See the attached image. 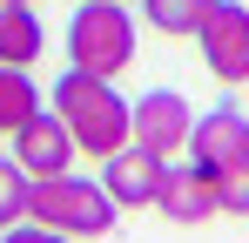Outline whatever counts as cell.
Segmentation results:
<instances>
[{
	"label": "cell",
	"instance_id": "cell-1",
	"mask_svg": "<svg viewBox=\"0 0 249 243\" xmlns=\"http://www.w3.org/2000/svg\"><path fill=\"white\" fill-rule=\"evenodd\" d=\"M54 115L68 122V135H74V149L88 162H108L115 149L135 142V101L115 88V75L68 68V75L54 81Z\"/></svg>",
	"mask_w": 249,
	"mask_h": 243
},
{
	"label": "cell",
	"instance_id": "cell-2",
	"mask_svg": "<svg viewBox=\"0 0 249 243\" xmlns=\"http://www.w3.org/2000/svg\"><path fill=\"white\" fill-rule=\"evenodd\" d=\"M115 216H122V202L108 196V182L74 176V169L41 176V182H34V202H27V223H41L54 237H108Z\"/></svg>",
	"mask_w": 249,
	"mask_h": 243
},
{
	"label": "cell",
	"instance_id": "cell-3",
	"mask_svg": "<svg viewBox=\"0 0 249 243\" xmlns=\"http://www.w3.org/2000/svg\"><path fill=\"white\" fill-rule=\"evenodd\" d=\"M68 68L88 75H122L135 68V14L128 0H81L68 20Z\"/></svg>",
	"mask_w": 249,
	"mask_h": 243
},
{
	"label": "cell",
	"instance_id": "cell-4",
	"mask_svg": "<svg viewBox=\"0 0 249 243\" xmlns=\"http://www.w3.org/2000/svg\"><path fill=\"white\" fill-rule=\"evenodd\" d=\"M196 47H202V68L215 81H249V7L243 0H215L209 20L196 27Z\"/></svg>",
	"mask_w": 249,
	"mask_h": 243
},
{
	"label": "cell",
	"instance_id": "cell-5",
	"mask_svg": "<svg viewBox=\"0 0 249 243\" xmlns=\"http://www.w3.org/2000/svg\"><path fill=\"white\" fill-rule=\"evenodd\" d=\"M189 128H196V108H189L182 88H148V95L135 101V142H142L148 156L175 162L189 149Z\"/></svg>",
	"mask_w": 249,
	"mask_h": 243
},
{
	"label": "cell",
	"instance_id": "cell-6",
	"mask_svg": "<svg viewBox=\"0 0 249 243\" xmlns=\"http://www.w3.org/2000/svg\"><path fill=\"white\" fill-rule=\"evenodd\" d=\"M182 156L196 162L202 176H215V169H229V162L249 156V115L243 108H229V101H215L209 115H196V128H189V149Z\"/></svg>",
	"mask_w": 249,
	"mask_h": 243
},
{
	"label": "cell",
	"instance_id": "cell-7",
	"mask_svg": "<svg viewBox=\"0 0 249 243\" xmlns=\"http://www.w3.org/2000/svg\"><path fill=\"white\" fill-rule=\"evenodd\" d=\"M14 156H20V169L41 182V176H61V169H74V135H68V122L54 115V108H41V115L27 122L20 135H14Z\"/></svg>",
	"mask_w": 249,
	"mask_h": 243
},
{
	"label": "cell",
	"instance_id": "cell-8",
	"mask_svg": "<svg viewBox=\"0 0 249 243\" xmlns=\"http://www.w3.org/2000/svg\"><path fill=\"white\" fill-rule=\"evenodd\" d=\"M101 182H108V196L122 209H148L155 189H162V156H148L142 142H128V149H115L101 162Z\"/></svg>",
	"mask_w": 249,
	"mask_h": 243
},
{
	"label": "cell",
	"instance_id": "cell-9",
	"mask_svg": "<svg viewBox=\"0 0 249 243\" xmlns=\"http://www.w3.org/2000/svg\"><path fill=\"white\" fill-rule=\"evenodd\" d=\"M155 209H162L168 223H209V216H215V182H209L196 162H162Z\"/></svg>",
	"mask_w": 249,
	"mask_h": 243
},
{
	"label": "cell",
	"instance_id": "cell-10",
	"mask_svg": "<svg viewBox=\"0 0 249 243\" xmlns=\"http://www.w3.org/2000/svg\"><path fill=\"white\" fill-rule=\"evenodd\" d=\"M47 47V27L34 20V0H0V61L7 68H34Z\"/></svg>",
	"mask_w": 249,
	"mask_h": 243
},
{
	"label": "cell",
	"instance_id": "cell-11",
	"mask_svg": "<svg viewBox=\"0 0 249 243\" xmlns=\"http://www.w3.org/2000/svg\"><path fill=\"white\" fill-rule=\"evenodd\" d=\"M34 115H41V81L27 68H7L0 61V135H20Z\"/></svg>",
	"mask_w": 249,
	"mask_h": 243
},
{
	"label": "cell",
	"instance_id": "cell-12",
	"mask_svg": "<svg viewBox=\"0 0 249 243\" xmlns=\"http://www.w3.org/2000/svg\"><path fill=\"white\" fill-rule=\"evenodd\" d=\"M209 7L215 0H142V20L162 40H196V27L209 20Z\"/></svg>",
	"mask_w": 249,
	"mask_h": 243
},
{
	"label": "cell",
	"instance_id": "cell-13",
	"mask_svg": "<svg viewBox=\"0 0 249 243\" xmlns=\"http://www.w3.org/2000/svg\"><path fill=\"white\" fill-rule=\"evenodd\" d=\"M27 202H34V176L20 169V156H0V237L27 223Z\"/></svg>",
	"mask_w": 249,
	"mask_h": 243
},
{
	"label": "cell",
	"instance_id": "cell-14",
	"mask_svg": "<svg viewBox=\"0 0 249 243\" xmlns=\"http://www.w3.org/2000/svg\"><path fill=\"white\" fill-rule=\"evenodd\" d=\"M209 182H215V209L222 216H249V156L229 162V169H215Z\"/></svg>",
	"mask_w": 249,
	"mask_h": 243
}]
</instances>
